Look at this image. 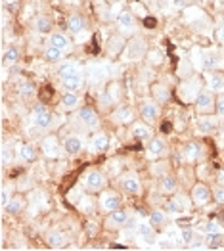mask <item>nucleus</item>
<instances>
[{"mask_svg": "<svg viewBox=\"0 0 224 251\" xmlns=\"http://www.w3.org/2000/svg\"><path fill=\"white\" fill-rule=\"evenodd\" d=\"M215 65H217V54H213V52H209V54H205V60H203V67L205 69H215Z\"/></svg>", "mask_w": 224, "mask_h": 251, "instance_id": "nucleus-37", "label": "nucleus"}, {"mask_svg": "<svg viewBox=\"0 0 224 251\" xmlns=\"http://www.w3.org/2000/svg\"><path fill=\"white\" fill-rule=\"evenodd\" d=\"M159 190H161L163 194H174V192L178 190L176 178L171 176V175H163V176L159 178Z\"/></svg>", "mask_w": 224, "mask_h": 251, "instance_id": "nucleus-22", "label": "nucleus"}, {"mask_svg": "<svg viewBox=\"0 0 224 251\" xmlns=\"http://www.w3.org/2000/svg\"><path fill=\"white\" fill-rule=\"evenodd\" d=\"M79 105H81V96H79L77 92H69V90H67V92L61 96V107H63L65 111H77Z\"/></svg>", "mask_w": 224, "mask_h": 251, "instance_id": "nucleus-13", "label": "nucleus"}, {"mask_svg": "<svg viewBox=\"0 0 224 251\" xmlns=\"http://www.w3.org/2000/svg\"><path fill=\"white\" fill-rule=\"evenodd\" d=\"M196 126H198L199 132L211 134V132H215L217 128H221V121H219L217 117H213L211 113H201V115L196 119Z\"/></svg>", "mask_w": 224, "mask_h": 251, "instance_id": "nucleus-8", "label": "nucleus"}, {"mask_svg": "<svg viewBox=\"0 0 224 251\" xmlns=\"http://www.w3.org/2000/svg\"><path fill=\"white\" fill-rule=\"evenodd\" d=\"M42 151H44V155H48V157H60V144H58V140H56L54 136L44 138V140H42Z\"/></svg>", "mask_w": 224, "mask_h": 251, "instance_id": "nucleus-19", "label": "nucleus"}, {"mask_svg": "<svg viewBox=\"0 0 224 251\" xmlns=\"http://www.w3.org/2000/svg\"><path fill=\"white\" fill-rule=\"evenodd\" d=\"M184 153H186V159L196 161V159H199V157H201L203 150H201V144H198V142H190L188 146L184 148Z\"/></svg>", "mask_w": 224, "mask_h": 251, "instance_id": "nucleus-28", "label": "nucleus"}, {"mask_svg": "<svg viewBox=\"0 0 224 251\" xmlns=\"http://www.w3.org/2000/svg\"><path fill=\"white\" fill-rule=\"evenodd\" d=\"M21 58V50L18 46H10L6 52H4V56H2V62L6 63V65H14V63H18Z\"/></svg>", "mask_w": 224, "mask_h": 251, "instance_id": "nucleus-27", "label": "nucleus"}, {"mask_svg": "<svg viewBox=\"0 0 224 251\" xmlns=\"http://www.w3.org/2000/svg\"><path fill=\"white\" fill-rule=\"evenodd\" d=\"M205 230L209 232V234H213V232H219V230H221V226H219L217 223H207V226H205Z\"/></svg>", "mask_w": 224, "mask_h": 251, "instance_id": "nucleus-43", "label": "nucleus"}, {"mask_svg": "<svg viewBox=\"0 0 224 251\" xmlns=\"http://www.w3.org/2000/svg\"><path fill=\"white\" fill-rule=\"evenodd\" d=\"M130 132H132V136H134L136 140H140V142H148V140L151 138V128L148 125H144V123H134L132 128H130Z\"/></svg>", "mask_w": 224, "mask_h": 251, "instance_id": "nucleus-20", "label": "nucleus"}, {"mask_svg": "<svg viewBox=\"0 0 224 251\" xmlns=\"http://www.w3.org/2000/svg\"><path fill=\"white\" fill-rule=\"evenodd\" d=\"M138 232H140V236H144L148 242H149V240H153V230H151V226H148V225H142V226L138 228Z\"/></svg>", "mask_w": 224, "mask_h": 251, "instance_id": "nucleus-39", "label": "nucleus"}, {"mask_svg": "<svg viewBox=\"0 0 224 251\" xmlns=\"http://www.w3.org/2000/svg\"><path fill=\"white\" fill-rule=\"evenodd\" d=\"M117 25H119V29H123V31H132V29L136 27V18H134V14H132L130 10L119 12V16H117Z\"/></svg>", "mask_w": 224, "mask_h": 251, "instance_id": "nucleus-14", "label": "nucleus"}, {"mask_svg": "<svg viewBox=\"0 0 224 251\" xmlns=\"http://www.w3.org/2000/svg\"><path fill=\"white\" fill-rule=\"evenodd\" d=\"M48 44H52V46H56V48H60V50H69V46H71V41H69V37L65 35V33H60V31H56V33H50V39H48Z\"/></svg>", "mask_w": 224, "mask_h": 251, "instance_id": "nucleus-18", "label": "nucleus"}, {"mask_svg": "<svg viewBox=\"0 0 224 251\" xmlns=\"http://www.w3.org/2000/svg\"><path fill=\"white\" fill-rule=\"evenodd\" d=\"M155 90H157V98H159L161 102H165V100H169V92L165 90L163 86H155Z\"/></svg>", "mask_w": 224, "mask_h": 251, "instance_id": "nucleus-42", "label": "nucleus"}, {"mask_svg": "<svg viewBox=\"0 0 224 251\" xmlns=\"http://www.w3.org/2000/svg\"><path fill=\"white\" fill-rule=\"evenodd\" d=\"M211 196H213V192L207 188L205 184L198 182V184L192 188V192H190L192 205H196V207H203V205H207V203L211 201Z\"/></svg>", "mask_w": 224, "mask_h": 251, "instance_id": "nucleus-4", "label": "nucleus"}, {"mask_svg": "<svg viewBox=\"0 0 224 251\" xmlns=\"http://www.w3.org/2000/svg\"><path fill=\"white\" fill-rule=\"evenodd\" d=\"M217 182L224 186V169H219V173H217Z\"/></svg>", "mask_w": 224, "mask_h": 251, "instance_id": "nucleus-45", "label": "nucleus"}, {"mask_svg": "<svg viewBox=\"0 0 224 251\" xmlns=\"http://www.w3.org/2000/svg\"><path fill=\"white\" fill-rule=\"evenodd\" d=\"M105 184H107V178L100 171H88L84 175V180H82V188L86 190V192H90V194L103 192Z\"/></svg>", "mask_w": 224, "mask_h": 251, "instance_id": "nucleus-2", "label": "nucleus"}, {"mask_svg": "<svg viewBox=\"0 0 224 251\" xmlns=\"http://www.w3.org/2000/svg\"><path fill=\"white\" fill-rule=\"evenodd\" d=\"M20 157L23 159V161L31 163V161H35V159H37V150L31 146V144H21L20 146Z\"/></svg>", "mask_w": 224, "mask_h": 251, "instance_id": "nucleus-29", "label": "nucleus"}, {"mask_svg": "<svg viewBox=\"0 0 224 251\" xmlns=\"http://www.w3.org/2000/svg\"><path fill=\"white\" fill-rule=\"evenodd\" d=\"M146 151H148V155L151 157V159H157V157H161L165 155V142L161 138H149L148 140V144H146Z\"/></svg>", "mask_w": 224, "mask_h": 251, "instance_id": "nucleus-12", "label": "nucleus"}, {"mask_svg": "<svg viewBox=\"0 0 224 251\" xmlns=\"http://www.w3.org/2000/svg\"><path fill=\"white\" fill-rule=\"evenodd\" d=\"M75 73H79V69H77V65L71 62H63L60 65V69H58V77L60 79H67V77H71V75H75Z\"/></svg>", "mask_w": 224, "mask_h": 251, "instance_id": "nucleus-30", "label": "nucleus"}, {"mask_svg": "<svg viewBox=\"0 0 224 251\" xmlns=\"http://www.w3.org/2000/svg\"><path fill=\"white\" fill-rule=\"evenodd\" d=\"M100 102L105 104V105H111V98H109V94H107V92H103L102 96H100Z\"/></svg>", "mask_w": 224, "mask_h": 251, "instance_id": "nucleus-44", "label": "nucleus"}, {"mask_svg": "<svg viewBox=\"0 0 224 251\" xmlns=\"http://www.w3.org/2000/svg\"><path fill=\"white\" fill-rule=\"evenodd\" d=\"M140 115H142V119L146 123H155L159 119V115H161V107H159V104L155 100L148 98L140 105Z\"/></svg>", "mask_w": 224, "mask_h": 251, "instance_id": "nucleus-7", "label": "nucleus"}, {"mask_svg": "<svg viewBox=\"0 0 224 251\" xmlns=\"http://www.w3.org/2000/svg\"><path fill=\"white\" fill-rule=\"evenodd\" d=\"M98 205L105 213H111V211L121 207V196L115 194V192H111V190H105V192H102V196L98 200Z\"/></svg>", "mask_w": 224, "mask_h": 251, "instance_id": "nucleus-6", "label": "nucleus"}, {"mask_svg": "<svg viewBox=\"0 0 224 251\" xmlns=\"http://www.w3.org/2000/svg\"><path fill=\"white\" fill-rule=\"evenodd\" d=\"M61 84H63L65 90L77 92V90H81L82 84H84V77H82V73H75V75H71L67 79H61Z\"/></svg>", "mask_w": 224, "mask_h": 251, "instance_id": "nucleus-17", "label": "nucleus"}, {"mask_svg": "<svg viewBox=\"0 0 224 251\" xmlns=\"http://www.w3.org/2000/svg\"><path fill=\"white\" fill-rule=\"evenodd\" d=\"M167 211H161V209H153L149 213V225L151 226H161L167 223Z\"/></svg>", "mask_w": 224, "mask_h": 251, "instance_id": "nucleus-31", "label": "nucleus"}, {"mask_svg": "<svg viewBox=\"0 0 224 251\" xmlns=\"http://www.w3.org/2000/svg\"><path fill=\"white\" fill-rule=\"evenodd\" d=\"M18 90H20V94L23 98H31L35 94V84L31 83V81H21Z\"/></svg>", "mask_w": 224, "mask_h": 251, "instance_id": "nucleus-33", "label": "nucleus"}, {"mask_svg": "<svg viewBox=\"0 0 224 251\" xmlns=\"http://www.w3.org/2000/svg\"><path fill=\"white\" fill-rule=\"evenodd\" d=\"M215 111H217V115H219V117H223V119H224V94L217 98V105H215Z\"/></svg>", "mask_w": 224, "mask_h": 251, "instance_id": "nucleus-40", "label": "nucleus"}, {"mask_svg": "<svg viewBox=\"0 0 224 251\" xmlns=\"http://www.w3.org/2000/svg\"><path fill=\"white\" fill-rule=\"evenodd\" d=\"M221 132H223V136H224V121L221 123Z\"/></svg>", "mask_w": 224, "mask_h": 251, "instance_id": "nucleus-47", "label": "nucleus"}, {"mask_svg": "<svg viewBox=\"0 0 224 251\" xmlns=\"http://www.w3.org/2000/svg\"><path fill=\"white\" fill-rule=\"evenodd\" d=\"M23 207H25L23 198H21V196H14V198L8 201V205H6L2 211H4L6 215H20L21 211H23Z\"/></svg>", "mask_w": 224, "mask_h": 251, "instance_id": "nucleus-23", "label": "nucleus"}, {"mask_svg": "<svg viewBox=\"0 0 224 251\" xmlns=\"http://www.w3.org/2000/svg\"><path fill=\"white\" fill-rule=\"evenodd\" d=\"M219 39L224 42V23L221 25V27H219Z\"/></svg>", "mask_w": 224, "mask_h": 251, "instance_id": "nucleus-46", "label": "nucleus"}, {"mask_svg": "<svg viewBox=\"0 0 224 251\" xmlns=\"http://www.w3.org/2000/svg\"><path fill=\"white\" fill-rule=\"evenodd\" d=\"M82 138L79 134H69V136H65V140H63V150L69 153V155H79L82 151Z\"/></svg>", "mask_w": 224, "mask_h": 251, "instance_id": "nucleus-11", "label": "nucleus"}, {"mask_svg": "<svg viewBox=\"0 0 224 251\" xmlns=\"http://www.w3.org/2000/svg\"><path fill=\"white\" fill-rule=\"evenodd\" d=\"M128 223V211L124 209H115L109 213V217H107V225L109 226H115V228H119L123 225H126Z\"/></svg>", "mask_w": 224, "mask_h": 251, "instance_id": "nucleus-15", "label": "nucleus"}, {"mask_svg": "<svg viewBox=\"0 0 224 251\" xmlns=\"http://www.w3.org/2000/svg\"><path fill=\"white\" fill-rule=\"evenodd\" d=\"M100 2H107V0H100Z\"/></svg>", "mask_w": 224, "mask_h": 251, "instance_id": "nucleus-48", "label": "nucleus"}, {"mask_svg": "<svg viewBox=\"0 0 224 251\" xmlns=\"http://www.w3.org/2000/svg\"><path fill=\"white\" fill-rule=\"evenodd\" d=\"M111 117H113L115 123H128V121L132 119V111H130V107H126V105H119V107L113 109Z\"/></svg>", "mask_w": 224, "mask_h": 251, "instance_id": "nucleus-24", "label": "nucleus"}, {"mask_svg": "<svg viewBox=\"0 0 224 251\" xmlns=\"http://www.w3.org/2000/svg\"><path fill=\"white\" fill-rule=\"evenodd\" d=\"M12 198H14V192L10 190V186H8V184H4V186H2V194H0V207L4 209Z\"/></svg>", "mask_w": 224, "mask_h": 251, "instance_id": "nucleus-36", "label": "nucleus"}, {"mask_svg": "<svg viewBox=\"0 0 224 251\" xmlns=\"http://www.w3.org/2000/svg\"><path fill=\"white\" fill-rule=\"evenodd\" d=\"M31 119H33L35 126H39V128H48L50 123H52V113H50V109L44 104H37L33 107Z\"/></svg>", "mask_w": 224, "mask_h": 251, "instance_id": "nucleus-5", "label": "nucleus"}, {"mask_svg": "<svg viewBox=\"0 0 224 251\" xmlns=\"http://www.w3.org/2000/svg\"><path fill=\"white\" fill-rule=\"evenodd\" d=\"M12 157H14V150L4 146V150H2V165H8V161H10Z\"/></svg>", "mask_w": 224, "mask_h": 251, "instance_id": "nucleus-41", "label": "nucleus"}, {"mask_svg": "<svg viewBox=\"0 0 224 251\" xmlns=\"http://www.w3.org/2000/svg\"><path fill=\"white\" fill-rule=\"evenodd\" d=\"M194 104H196V109L199 113H211L217 105V98H215V92L211 88H201L198 92V96L194 98Z\"/></svg>", "mask_w": 224, "mask_h": 251, "instance_id": "nucleus-3", "label": "nucleus"}, {"mask_svg": "<svg viewBox=\"0 0 224 251\" xmlns=\"http://www.w3.org/2000/svg\"><path fill=\"white\" fill-rule=\"evenodd\" d=\"M35 31L39 35H50V31H52V20L48 16H39L37 21H35Z\"/></svg>", "mask_w": 224, "mask_h": 251, "instance_id": "nucleus-26", "label": "nucleus"}, {"mask_svg": "<svg viewBox=\"0 0 224 251\" xmlns=\"http://www.w3.org/2000/svg\"><path fill=\"white\" fill-rule=\"evenodd\" d=\"M205 83H207V88H211L213 92H221V90H224V75L221 71L211 69L205 75Z\"/></svg>", "mask_w": 224, "mask_h": 251, "instance_id": "nucleus-10", "label": "nucleus"}, {"mask_svg": "<svg viewBox=\"0 0 224 251\" xmlns=\"http://www.w3.org/2000/svg\"><path fill=\"white\" fill-rule=\"evenodd\" d=\"M132 48H130V58H140L144 52H146V46H144V41L142 39H136V41H132V44H130Z\"/></svg>", "mask_w": 224, "mask_h": 251, "instance_id": "nucleus-34", "label": "nucleus"}, {"mask_svg": "<svg viewBox=\"0 0 224 251\" xmlns=\"http://www.w3.org/2000/svg\"><path fill=\"white\" fill-rule=\"evenodd\" d=\"M213 198H215V201L217 203H221V205H224V186H217V188L213 190Z\"/></svg>", "mask_w": 224, "mask_h": 251, "instance_id": "nucleus-38", "label": "nucleus"}, {"mask_svg": "<svg viewBox=\"0 0 224 251\" xmlns=\"http://www.w3.org/2000/svg\"><path fill=\"white\" fill-rule=\"evenodd\" d=\"M223 240H224V236L221 234V232H213V234H209L207 236V248H219L221 244H223Z\"/></svg>", "mask_w": 224, "mask_h": 251, "instance_id": "nucleus-35", "label": "nucleus"}, {"mask_svg": "<svg viewBox=\"0 0 224 251\" xmlns=\"http://www.w3.org/2000/svg\"><path fill=\"white\" fill-rule=\"evenodd\" d=\"M92 151H105L107 148H109V136L105 134V132H96L94 136H92Z\"/></svg>", "mask_w": 224, "mask_h": 251, "instance_id": "nucleus-21", "label": "nucleus"}, {"mask_svg": "<svg viewBox=\"0 0 224 251\" xmlns=\"http://www.w3.org/2000/svg\"><path fill=\"white\" fill-rule=\"evenodd\" d=\"M84 27H86V21H84V18L79 16V14H73V16L67 18V31H69L71 35H79V33H82Z\"/></svg>", "mask_w": 224, "mask_h": 251, "instance_id": "nucleus-16", "label": "nucleus"}, {"mask_svg": "<svg viewBox=\"0 0 224 251\" xmlns=\"http://www.w3.org/2000/svg\"><path fill=\"white\" fill-rule=\"evenodd\" d=\"M119 182H121V188L130 196H140L142 194V182L136 175H124V176H121Z\"/></svg>", "mask_w": 224, "mask_h": 251, "instance_id": "nucleus-9", "label": "nucleus"}, {"mask_svg": "<svg viewBox=\"0 0 224 251\" xmlns=\"http://www.w3.org/2000/svg\"><path fill=\"white\" fill-rule=\"evenodd\" d=\"M44 58H46L48 62H60L61 58H63V50L52 46V44H48L46 50H44Z\"/></svg>", "mask_w": 224, "mask_h": 251, "instance_id": "nucleus-32", "label": "nucleus"}, {"mask_svg": "<svg viewBox=\"0 0 224 251\" xmlns=\"http://www.w3.org/2000/svg\"><path fill=\"white\" fill-rule=\"evenodd\" d=\"M67 244V236L61 230H52L48 234V246L50 248H63Z\"/></svg>", "mask_w": 224, "mask_h": 251, "instance_id": "nucleus-25", "label": "nucleus"}, {"mask_svg": "<svg viewBox=\"0 0 224 251\" xmlns=\"http://www.w3.org/2000/svg\"><path fill=\"white\" fill-rule=\"evenodd\" d=\"M73 121H77V126L82 128V130H98L100 128V115L90 105L79 107Z\"/></svg>", "mask_w": 224, "mask_h": 251, "instance_id": "nucleus-1", "label": "nucleus"}]
</instances>
